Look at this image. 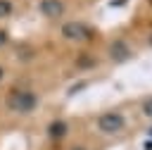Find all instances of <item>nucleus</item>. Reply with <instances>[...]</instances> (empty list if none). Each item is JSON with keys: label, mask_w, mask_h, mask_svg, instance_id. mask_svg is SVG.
Returning <instances> with one entry per match:
<instances>
[{"label": "nucleus", "mask_w": 152, "mask_h": 150, "mask_svg": "<svg viewBox=\"0 0 152 150\" xmlns=\"http://www.w3.org/2000/svg\"><path fill=\"white\" fill-rule=\"evenodd\" d=\"M10 43H12V33H10V29H7V26H2V24H0V50H7V48H10Z\"/></svg>", "instance_id": "9"}, {"label": "nucleus", "mask_w": 152, "mask_h": 150, "mask_svg": "<svg viewBox=\"0 0 152 150\" xmlns=\"http://www.w3.org/2000/svg\"><path fill=\"white\" fill-rule=\"evenodd\" d=\"M52 29H55V36H57L59 45H64L69 52L97 48L100 40H102V33H104V29H102L100 24H95L93 19H88L83 12L71 14L69 19L59 21V24L52 26Z\"/></svg>", "instance_id": "3"}, {"label": "nucleus", "mask_w": 152, "mask_h": 150, "mask_svg": "<svg viewBox=\"0 0 152 150\" xmlns=\"http://www.w3.org/2000/svg\"><path fill=\"white\" fill-rule=\"evenodd\" d=\"M95 2H100V0H81V5H83V7H88V5H95Z\"/></svg>", "instance_id": "10"}, {"label": "nucleus", "mask_w": 152, "mask_h": 150, "mask_svg": "<svg viewBox=\"0 0 152 150\" xmlns=\"http://www.w3.org/2000/svg\"><path fill=\"white\" fill-rule=\"evenodd\" d=\"M17 12V0H0V24L12 19Z\"/></svg>", "instance_id": "8"}, {"label": "nucleus", "mask_w": 152, "mask_h": 150, "mask_svg": "<svg viewBox=\"0 0 152 150\" xmlns=\"http://www.w3.org/2000/svg\"><path fill=\"white\" fill-rule=\"evenodd\" d=\"M43 107V93L33 83H12L2 93V110L17 119H28Z\"/></svg>", "instance_id": "4"}, {"label": "nucleus", "mask_w": 152, "mask_h": 150, "mask_svg": "<svg viewBox=\"0 0 152 150\" xmlns=\"http://www.w3.org/2000/svg\"><path fill=\"white\" fill-rule=\"evenodd\" d=\"M78 121L104 148L124 145V143H128V140H133L138 136V124H135L133 112H131L126 100L95 107L88 114H83Z\"/></svg>", "instance_id": "1"}, {"label": "nucleus", "mask_w": 152, "mask_h": 150, "mask_svg": "<svg viewBox=\"0 0 152 150\" xmlns=\"http://www.w3.org/2000/svg\"><path fill=\"white\" fill-rule=\"evenodd\" d=\"M97 52H100V60H102V67L104 71L107 69H119V67H126L131 62H135L142 52L133 38V33L128 31L126 21L104 31L102 33V40L97 45Z\"/></svg>", "instance_id": "2"}, {"label": "nucleus", "mask_w": 152, "mask_h": 150, "mask_svg": "<svg viewBox=\"0 0 152 150\" xmlns=\"http://www.w3.org/2000/svg\"><path fill=\"white\" fill-rule=\"evenodd\" d=\"M57 150H109V148H104L97 138H93V136L81 126V121H78V129H76L64 143H59Z\"/></svg>", "instance_id": "7"}, {"label": "nucleus", "mask_w": 152, "mask_h": 150, "mask_svg": "<svg viewBox=\"0 0 152 150\" xmlns=\"http://www.w3.org/2000/svg\"><path fill=\"white\" fill-rule=\"evenodd\" d=\"M128 31L133 33L140 52L152 55V0H140L131 19L126 21Z\"/></svg>", "instance_id": "5"}, {"label": "nucleus", "mask_w": 152, "mask_h": 150, "mask_svg": "<svg viewBox=\"0 0 152 150\" xmlns=\"http://www.w3.org/2000/svg\"><path fill=\"white\" fill-rule=\"evenodd\" d=\"M81 10V0H36V12L50 26H57L59 21L69 19L71 14H78Z\"/></svg>", "instance_id": "6"}]
</instances>
